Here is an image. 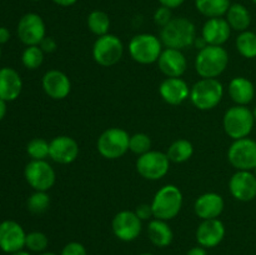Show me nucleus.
<instances>
[{"instance_id":"1","label":"nucleus","mask_w":256,"mask_h":255,"mask_svg":"<svg viewBox=\"0 0 256 255\" xmlns=\"http://www.w3.org/2000/svg\"><path fill=\"white\" fill-rule=\"evenodd\" d=\"M196 39V28L186 18H172L160 32V40L166 48L184 50L194 45Z\"/></svg>"},{"instance_id":"2","label":"nucleus","mask_w":256,"mask_h":255,"mask_svg":"<svg viewBox=\"0 0 256 255\" xmlns=\"http://www.w3.org/2000/svg\"><path fill=\"white\" fill-rule=\"evenodd\" d=\"M229 64V54L220 45H208L195 58V70L205 79H216Z\"/></svg>"},{"instance_id":"3","label":"nucleus","mask_w":256,"mask_h":255,"mask_svg":"<svg viewBox=\"0 0 256 255\" xmlns=\"http://www.w3.org/2000/svg\"><path fill=\"white\" fill-rule=\"evenodd\" d=\"M182 206V194L176 185L168 184L159 189L152 202L155 219L172 220L180 212Z\"/></svg>"},{"instance_id":"4","label":"nucleus","mask_w":256,"mask_h":255,"mask_svg":"<svg viewBox=\"0 0 256 255\" xmlns=\"http://www.w3.org/2000/svg\"><path fill=\"white\" fill-rule=\"evenodd\" d=\"M224 96V88L218 79L202 78L190 89V100L199 110H212L216 108Z\"/></svg>"},{"instance_id":"5","label":"nucleus","mask_w":256,"mask_h":255,"mask_svg":"<svg viewBox=\"0 0 256 255\" xmlns=\"http://www.w3.org/2000/svg\"><path fill=\"white\" fill-rule=\"evenodd\" d=\"M254 114L245 105H235L226 110L222 125L228 136L232 140L248 138L254 128Z\"/></svg>"},{"instance_id":"6","label":"nucleus","mask_w":256,"mask_h":255,"mask_svg":"<svg viewBox=\"0 0 256 255\" xmlns=\"http://www.w3.org/2000/svg\"><path fill=\"white\" fill-rule=\"evenodd\" d=\"M129 142L130 136L124 129L109 128L98 139V152L105 159H119L129 150Z\"/></svg>"},{"instance_id":"7","label":"nucleus","mask_w":256,"mask_h":255,"mask_svg":"<svg viewBox=\"0 0 256 255\" xmlns=\"http://www.w3.org/2000/svg\"><path fill=\"white\" fill-rule=\"evenodd\" d=\"M162 52V40L152 34H138L129 42L130 56L139 64L146 65L158 62Z\"/></svg>"},{"instance_id":"8","label":"nucleus","mask_w":256,"mask_h":255,"mask_svg":"<svg viewBox=\"0 0 256 255\" xmlns=\"http://www.w3.org/2000/svg\"><path fill=\"white\" fill-rule=\"evenodd\" d=\"M124 45L122 40L112 34L99 36L92 45V58L102 66H112L122 60Z\"/></svg>"},{"instance_id":"9","label":"nucleus","mask_w":256,"mask_h":255,"mask_svg":"<svg viewBox=\"0 0 256 255\" xmlns=\"http://www.w3.org/2000/svg\"><path fill=\"white\" fill-rule=\"evenodd\" d=\"M24 176L28 184L35 192H48L55 184V170L46 160H32L24 169Z\"/></svg>"},{"instance_id":"10","label":"nucleus","mask_w":256,"mask_h":255,"mask_svg":"<svg viewBox=\"0 0 256 255\" xmlns=\"http://www.w3.org/2000/svg\"><path fill=\"white\" fill-rule=\"evenodd\" d=\"M169 158L162 152L150 150L136 160L138 172L148 180H160L169 172Z\"/></svg>"},{"instance_id":"11","label":"nucleus","mask_w":256,"mask_h":255,"mask_svg":"<svg viewBox=\"0 0 256 255\" xmlns=\"http://www.w3.org/2000/svg\"><path fill=\"white\" fill-rule=\"evenodd\" d=\"M228 160L236 170H254L256 166V142L250 138L234 140L228 150Z\"/></svg>"},{"instance_id":"12","label":"nucleus","mask_w":256,"mask_h":255,"mask_svg":"<svg viewBox=\"0 0 256 255\" xmlns=\"http://www.w3.org/2000/svg\"><path fill=\"white\" fill-rule=\"evenodd\" d=\"M45 22L40 15L35 12H28L20 18L18 22V36L20 42L26 46L39 45L42 40L46 36Z\"/></svg>"},{"instance_id":"13","label":"nucleus","mask_w":256,"mask_h":255,"mask_svg":"<svg viewBox=\"0 0 256 255\" xmlns=\"http://www.w3.org/2000/svg\"><path fill=\"white\" fill-rule=\"evenodd\" d=\"M112 232L118 239L129 242H134L136 238H139L142 229V220L135 214V212L122 210L112 218Z\"/></svg>"},{"instance_id":"14","label":"nucleus","mask_w":256,"mask_h":255,"mask_svg":"<svg viewBox=\"0 0 256 255\" xmlns=\"http://www.w3.org/2000/svg\"><path fill=\"white\" fill-rule=\"evenodd\" d=\"M26 232L19 222L5 220L0 222V249L8 254L20 252L25 248Z\"/></svg>"},{"instance_id":"15","label":"nucleus","mask_w":256,"mask_h":255,"mask_svg":"<svg viewBox=\"0 0 256 255\" xmlns=\"http://www.w3.org/2000/svg\"><path fill=\"white\" fill-rule=\"evenodd\" d=\"M229 190L239 202H252L256 198V176L249 170H238L229 180Z\"/></svg>"},{"instance_id":"16","label":"nucleus","mask_w":256,"mask_h":255,"mask_svg":"<svg viewBox=\"0 0 256 255\" xmlns=\"http://www.w3.org/2000/svg\"><path fill=\"white\" fill-rule=\"evenodd\" d=\"M42 89L45 94L54 100H62L72 92V82L65 72L49 70L42 76Z\"/></svg>"},{"instance_id":"17","label":"nucleus","mask_w":256,"mask_h":255,"mask_svg":"<svg viewBox=\"0 0 256 255\" xmlns=\"http://www.w3.org/2000/svg\"><path fill=\"white\" fill-rule=\"evenodd\" d=\"M79 155V144L68 135H60L50 142L49 158L58 164H70Z\"/></svg>"},{"instance_id":"18","label":"nucleus","mask_w":256,"mask_h":255,"mask_svg":"<svg viewBox=\"0 0 256 255\" xmlns=\"http://www.w3.org/2000/svg\"><path fill=\"white\" fill-rule=\"evenodd\" d=\"M160 72L168 78H180L186 72L188 62L182 50L166 48L158 59Z\"/></svg>"},{"instance_id":"19","label":"nucleus","mask_w":256,"mask_h":255,"mask_svg":"<svg viewBox=\"0 0 256 255\" xmlns=\"http://www.w3.org/2000/svg\"><path fill=\"white\" fill-rule=\"evenodd\" d=\"M225 225L219 219L202 220L196 229V240L202 248H215L224 240Z\"/></svg>"},{"instance_id":"20","label":"nucleus","mask_w":256,"mask_h":255,"mask_svg":"<svg viewBox=\"0 0 256 255\" xmlns=\"http://www.w3.org/2000/svg\"><path fill=\"white\" fill-rule=\"evenodd\" d=\"M224 199L218 192H205L194 202V212L200 219H218L224 212Z\"/></svg>"},{"instance_id":"21","label":"nucleus","mask_w":256,"mask_h":255,"mask_svg":"<svg viewBox=\"0 0 256 255\" xmlns=\"http://www.w3.org/2000/svg\"><path fill=\"white\" fill-rule=\"evenodd\" d=\"M159 92L162 100L170 105H180L190 98V88L182 78H166L160 84Z\"/></svg>"},{"instance_id":"22","label":"nucleus","mask_w":256,"mask_h":255,"mask_svg":"<svg viewBox=\"0 0 256 255\" xmlns=\"http://www.w3.org/2000/svg\"><path fill=\"white\" fill-rule=\"evenodd\" d=\"M232 28L225 18H210L205 22L202 30V36L208 45H220L229 40Z\"/></svg>"},{"instance_id":"23","label":"nucleus","mask_w":256,"mask_h":255,"mask_svg":"<svg viewBox=\"0 0 256 255\" xmlns=\"http://www.w3.org/2000/svg\"><path fill=\"white\" fill-rule=\"evenodd\" d=\"M22 80L15 69L5 66L0 69V99L12 102L22 94Z\"/></svg>"},{"instance_id":"24","label":"nucleus","mask_w":256,"mask_h":255,"mask_svg":"<svg viewBox=\"0 0 256 255\" xmlns=\"http://www.w3.org/2000/svg\"><path fill=\"white\" fill-rule=\"evenodd\" d=\"M229 95L236 105H245L252 102L255 96V86L252 80L244 76H236L230 82Z\"/></svg>"},{"instance_id":"25","label":"nucleus","mask_w":256,"mask_h":255,"mask_svg":"<svg viewBox=\"0 0 256 255\" xmlns=\"http://www.w3.org/2000/svg\"><path fill=\"white\" fill-rule=\"evenodd\" d=\"M148 235H149L150 242L158 248L169 246L174 239V232L170 225L165 220L160 219H152L149 222Z\"/></svg>"},{"instance_id":"26","label":"nucleus","mask_w":256,"mask_h":255,"mask_svg":"<svg viewBox=\"0 0 256 255\" xmlns=\"http://www.w3.org/2000/svg\"><path fill=\"white\" fill-rule=\"evenodd\" d=\"M225 16H226L225 19L229 22L230 28L240 32L248 30V28L252 24V14L246 6L239 4V2L230 5Z\"/></svg>"},{"instance_id":"27","label":"nucleus","mask_w":256,"mask_h":255,"mask_svg":"<svg viewBox=\"0 0 256 255\" xmlns=\"http://www.w3.org/2000/svg\"><path fill=\"white\" fill-rule=\"evenodd\" d=\"M230 0H195V8L202 15L210 18H222L229 10Z\"/></svg>"},{"instance_id":"28","label":"nucleus","mask_w":256,"mask_h":255,"mask_svg":"<svg viewBox=\"0 0 256 255\" xmlns=\"http://www.w3.org/2000/svg\"><path fill=\"white\" fill-rule=\"evenodd\" d=\"M194 154V146L186 139H178L168 149V158L172 162H185Z\"/></svg>"},{"instance_id":"29","label":"nucleus","mask_w":256,"mask_h":255,"mask_svg":"<svg viewBox=\"0 0 256 255\" xmlns=\"http://www.w3.org/2000/svg\"><path fill=\"white\" fill-rule=\"evenodd\" d=\"M86 22L90 32L96 35L98 38L109 34L110 18L102 10H94V12H90L88 15Z\"/></svg>"},{"instance_id":"30","label":"nucleus","mask_w":256,"mask_h":255,"mask_svg":"<svg viewBox=\"0 0 256 255\" xmlns=\"http://www.w3.org/2000/svg\"><path fill=\"white\" fill-rule=\"evenodd\" d=\"M236 49L246 59L256 58V34L250 30L242 32L236 38Z\"/></svg>"},{"instance_id":"31","label":"nucleus","mask_w":256,"mask_h":255,"mask_svg":"<svg viewBox=\"0 0 256 255\" xmlns=\"http://www.w3.org/2000/svg\"><path fill=\"white\" fill-rule=\"evenodd\" d=\"M28 210L32 214L40 215L46 212L50 206V198L46 192H35L28 198L26 202Z\"/></svg>"},{"instance_id":"32","label":"nucleus","mask_w":256,"mask_h":255,"mask_svg":"<svg viewBox=\"0 0 256 255\" xmlns=\"http://www.w3.org/2000/svg\"><path fill=\"white\" fill-rule=\"evenodd\" d=\"M44 62V52L40 49L39 45H32L28 46L22 52V62L26 69L35 70L40 66Z\"/></svg>"},{"instance_id":"33","label":"nucleus","mask_w":256,"mask_h":255,"mask_svg":"<svg viewBox=\"0 0 256 255\" xmlns=\"http://www.w3.org/2000/svg\"><path fill=\"white\" fill-rule=\"evenodd\" d=\"M26 152L32 160H45L49 156L50 142L42 138H35L28 142Z\"/></svg>"},{"instance_id":"34","label":"nucleus","mask_w":256,"mask_h":255,"mask_svg":"<svg viewBox=\"0 0 256 255\" xmlns=\"http://www.w3.org/2000/svg\"><path fill=\"white\" fill-rule=\"evenodd\" d=\"M49 245V239L42 232H32L26 234L25 248L32 252H44Z\"/></svg>"},{"instance_id":"35","label":"nucleus","mask_w":256,"mask_h":255,"mask_svg":"<svg viewBox=\"0 0 256 255\" xmlns=\"http://www.w3.org/2000/svg\"><path fill=\"white\" fill-rule=\"evenodd\" d=\"M150 148H152V139L149 138V135L144 134V132H136L130 136L129 150H132L134 154L140 156V155L150 152Z\"/></svg>"},{"instance_id":"36","label":"nucleus","mask_w":256,"mask_h":255,"mask_svg":"<svg viewBox=\"0 0 256 255\" xmlns=\"http://www.w3.org/2000/svg\"><path fill=\"white\" fill-rule=\"evenodd\" d=\"M172 19V9L165 6H160L155 10L154 12V22L155 24L159 25V26H165L170 20Z\"/></svg>"},{"instance_id":"37","label":"nucleus","mask_w":256,"mask_h":255,"mask_svg":"<svg viewBox=\"0 0 256 255\" xmlns=\"http://www.w3.org/2000/svg\"><path fill=\"white\" fill-rule=\"evenodd\" d=\"M60 255H88V252L82 242H72L62 248Z\"/></svg>"},{"instance_id":"38","label":"nucleus","mask_w":256,"mask_h":255,"mask_svg":"<svg viewBox=\"0 0 256 255\" xmlns=\"http://www.w3.org/2000/svg\"><path fill=\"white\" fill-rule=\"evenodd\" d=\"M135 214L138 215L140 220H149L150 218H154L152 215V204H140L138 205L136 209H135Z\"/></svg>"},{"instance_id":"39","label":"nucleus","mask_w":256,"mask_h":255,"mask_svg":"<svg viewBox=\"0 0 256 255\" xmlns=\"http://www.w3.org/2000/svg\"><path fill=\"white\" fill-rule=\"evenodd\" d=\"M40 49L42 50L44 52H54L56 50V42H55L54 38L52 36H45L44 39L42 40V42L39 44Z\"/></svg>"},{"instance_id":"40","label":"nucleus","mask_w":256,"mask_h":255,"mask_svg":"<svg viewBox=\"0 0 256 255\" xmlns=\"http://www.w3.org/2000/svg\"><path fill=\"white\" fill-rule=\"evenodd\" d=\"M185 0H159L160 5L165 8H169V9H176V8L182 6L184 4Z\"/></svg>"},{"instance_id":"41","label":"nucleus","mask_w":256,"mask_h":255,"mask_svg":"<svg viewBox=\"0 0 256 255\" xmlns=\"http://www.w3.org/2000/svg\"><path fill=\"white\" fill-rule=\"evenodd\" d=\"M10 39V32L8 28L2 26L0 28V45L5 44V42H9Z\"/></svg>"},{"instance_id":"42","label":"nucleus","mask_w":256,"mask_h":255,"mask_svg":"<svg viewBox=\"0 0 256 255\" xmlns=\"http://www.w3.org/2000/svg\"><path fill=\"white\" fill-rule=\"evenodd\" d=\"M186 255H208V252L205 248H202V245H199V246L192 248V249L186 252Z\"/></svg>"},{"instance_id":"43","label":"nucleus","mask_w":256,"mask_h":255,"mask_svg":"<svg viewBox=\"0 0 256 255\" xmlns=\"http://www.w3.org/2000/svg\"><path fill=\"white\" fill-rule=\"evenodd\" d=\"M52 2H55L56 5H59V6L68 8V6H72L74 4H76L78 0H52Z\"/></svg>"},{"instance_id":"44","label":"nucleus","mask_w":256,"mask_h":255,"mask_svg":"<svg viewBox=\"0 0 256 255\" xmlns=\"http://www.w3.org/2000/svg\"><path fill=\"white\" fill-rule=\"evenodd\" d=\"M194 45L195 46L198 48V49L199 50H202V49H204L205 46H208V42H205L204 40V38H196V39H195V42H194Z\"/></svg>"},{"instance_id":"45","label":"nucleus","mask_w":256,"mask_h":255,"mask_svg":"<svg viewBox=\"0 0 256 255\" xmlns=\"http://www.w3.org/2000/svg\"><path fill=\"white\" fill-rule=\"evenodd\" d=\"M5 114H6V102L0 99V122L4 119Z\"/></svg>"},{"instance_id":"46","label":"nucleus","mask_w":256,"mask_h":255,"mask_svg":"<svg viewBox=\"0 0 256 255\" xmlns=\"http://www.w3.org/2000/svg\"><path fill=\"white\" fill-rule=\"evenodd\" d=\"M10 255H30V252H25V250H24V249H22V250H20V252H12V254H10Z\"/></svg>"},{"instance_id":"47","label":"nucleus","mask_w":256,"mask_h":255,"mask_svg":"<svg viewBox=\"0 0 256 255\" xmlns=\"http://www.w3.org/2000/svg\"><path fill=\"white\" fill-rule=\"evenodd\" d=\"M39 255H56L55 252H40Z\"/></svg>"},{"instance_id":"48","label":"nucleus","mask_w":256,"mask_h":255,"mask_svg":"<svg viewBox=\"0 0 256 255\" xmlns=\"http://www.w3.org/2000/svg\"><path fill=\"white\" fill-rule=\"evenodd\" d=\"M252 114H254V119H255V122H256V106H255L254 112H252Z\"/></svg>"},{"instance_id":"49","label":"nucleus","mask_w":256,"mask_h":255,"mask_svg":"<svg viewBox=\"0 0 256 255\" xmlns=\"http://www.w3.org/2000/svg\"><path fill=\"white\" fill-rule=\"evenodd\" d=\"M140 255H154V254H150V252H144V254H140Z\"/></svg>"},{"instance_id":"50","label":"nucleus","mask_w":256,"mask_h":255,"mask_svg":"<svg viewBox=\"0 0 256 255\" xmlns=\"http://www.w3.org/2000/svg\"><path fill=\"white\" fill-rule=\"evenodd\" d=\"M0 56H2V45H0Z\"/></svg>"},{"instance_id":"51","label":"nucleus","mask_w":256,"mask_h":255,"mask_svg":"<svg viewBox=\"0 0 256 255\" xmlns=\"http://www.w3.org/2000/svg\"><path fill=\"white\" fill-rule=\"evenodd\" d=\"M254 172H254V174H255V176H256V166H255V169H254Z\"/></svg>"},{"instance_id":"52","label":"nucleus","mask_w":256,"mask_h":255,"mask_svg":"<svg viewBox=\"0 0 256 255\" xmlns=\"http://www.w3.org/2000/svg\"><path fill=\"white\" fill-rule=\"evenodd\" d=\"M32 2H40V0H32Z\"/></svg>"},{"instance_id":"53","label":"nucleus","mask_w":256,"mask_h":255,"mask_svg":"<svg viewBox=\"0 0 256 255\" xmlns=\"http://www.w3.org/2000/svg\"><path fill=\"white\" fill-rule=\"evenodd\" d=\"M252 2H254V4L256 5V0H252Z\"/></svg>"}]
</instances>
